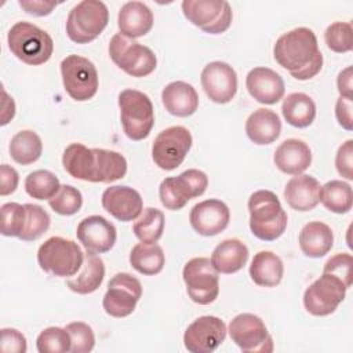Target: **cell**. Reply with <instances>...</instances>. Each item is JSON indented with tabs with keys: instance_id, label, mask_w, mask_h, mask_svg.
Returning a JSON list of instances; mask_svg holds the SVG:
<instances>
[{
	"instance_id": "cell-6",
	"label": "cell",
	"mask_w": 353,
	"mask_h": 353,
	"mask_svg": "<svg viewBox=\"0 0 353 353\" xmlns=\"http://www.w3.org/2000/svg\"><path fill=\"white\" fill-rule=\"evenodd\" d=\"M117 101L124 134L132 141L145 139L154 124V110L150 98L142 91L127 88L119 94Z\"/></svg>"
},
{
	"instance_id": "cell-18",
	"label": "cell",
	"mask_w": 353,
	"mask_h": 353,
	"mask_svg": "<svg viewBox=\"0 0 353 353\" xmlns=\"http://www.w3.org/2000/svg\"><path fill=\"white\" fill-rule=\"evenodd\" d=\"M201 87L207 97L215 103L230 102L237 92V73L226 62L214 61L201 72Z\"/></svg>"
},
{
	"instance_id": "cell-17",
	"label": "cell",
	"mask_w": 353,
	"mask_h": 353,
	"mask_svg": "<svg viewBox=\"0 0 353 353\" xmlns=\"http://www.w3.org/2000/svg\"><path fill=\"white\" fill-rule=\"evenodd\" d=\"M226 324L216 316H201L188 325L183 334V345L190 353H211L226 338Z\"/></svg>"
},
{
	"instance_id": "cell-21",
	"label": "cell",
	"mask_w": 353,
	"mask_h": 353,
	"mask_svg": "<svg viewBox=\"0 0 353 353\" xmlns=\"http://www.w3.org/2000/svg\"><path fill=\"white\" fill-rule=\"evenodd\" d=\"M101 203L113 218L121 222L135 221L143 210V200L139 192L121 185L106 188L102 193Z\"/></svg>"
},
{
	"instance_id": "cell-9",
	"label": "cell",
	"mask_w": 353,
	"mask_h": 353,
	"mask_svg": "<svg viewBox=\"0 0 353 353\" xmlns=\"http://www.w3.org/2000/svg\"><path fill=\"white\" fill-rule=\"evenodd\" d=\"M61 76L65 91L77 102L91 99L98 91V72L88 58L76 54L68 55L61 62Z\"/></svg>"
},
{
	"instance_id": "cell-38",
	"label": "cell",
	"mask_w": 353,
	"mask_h": 353,
	"mask_svg": "<svg viewBox=\"0 0 353 353\" xmlns=\"http://www.w3.org/2000/svg\"><path fill=\"white\" fill-rule=\"evenodd\" d=\"M25 210H26L25 226L19 239L23 241H33L41 237L48 230L51 218L48 212L37 204L28 203L25 204Z\"/></svg>"
},
{
	"instance_id": "cell-34",
	"label": "cell",
	"mask_w": 353,
	"mask_h": 353,
	"mask_svg": "<svg viewBox=\"0 0 353 353\" xmlns=\"http://www.w3.org/2000/svg\"><path fill=\"white\" fill-rule=\"evenodd\" d=\"M8 150L11 159L15 163L21 165H29L40 159L43 152V142L34 131L22 130L11 138Z\"/></svg>"
},
{
	"instance_id": "cell-10",
	"label": "cell",
	"mask_w": 353,
	"mask_h": 353,
	"mask_svg": "<svg viewBox=\"0 0 353 353\" xmlns=\"http://www.w3.org/2000/svg\"><path fill=\"white\" fill-rule=\"evenodd\" d=\"M208 186V176L201 170L190 168L178 176H168L159 186L161 204L171 211L183 208L189 200L201 196Z\"/></svg>"
},
{
	"instance_id": "cell-39",
	"label": "cell",
	"mask_w": 353,
	"mask_h": 353,
	"mask_svg": "<svg viewBox=\"0 0 353 353\" xmlns=\"http://www.w3.org/2000/svg\"><path fill=\"white\" fill-rule=\"evenodd\" d=\"M70 335L66 328L61 327H48L43 330L36 339V347L39 353L70 352Z\"/></svg>"
},
{
	"instance_id": "cell-31",
	"label": "cell",
	"mask_w": 353,
	"mask_h": 353,
	"mask_svg": "<svg viewBox=\"0 0 353 353\" xmlns=\"http://www.w3.org/2000/svg\"><path fill=\"white\" fill-rule=\"evenodd\" d=\"M105 277L103 261L94 254H85L80 273L76 277H69L66 285L70 291L87 295L99 288Z\"/></svg>"
},
{
	"instance_id": "cell-50",
	"label": "cell",
	"mask_w": 353,
	"mask_h": 353,
	"mask_svg": "<svg viewBox=\"0 0 353 353\" xmlns=\"http://www.w3.org/2000/svg\"><path fill=\"white\" fill-rule=\"evenodd\" d=\"M336 87L341 97L352 98V66H347L342 72H339L336 79Z\"/></svg>"
},
{
	"instance_id": "cell-12",
	"label": "cell",
	"mask_w": 353,
	"mask_h": 353,
	"mask_svg": "<svg viewBox=\"0 0 353 353\" xmlns=\"http://www.w3.org/2000/svg\"><path fill=\"white\" fill-rule=\"evenodd\" d=\"M189 298L199 305L212 303L219 294V276L211 261L204 256L192 258L182 270Z\"/></svg>"
},
{
	"instance_id": "cell-14",
	"label": "cell",
	"mask_w": 353,
	"mask_h": 353,
	"mask_svg": "<svg viewBox=\"0 0 353 353\" xmlns=\"http://www.w3.org/2000/svg\"><path fill=\"white\" fill-rule=\"evenodd\" d=\"M230 339L244 353H270L273 339L261 317L252 313L237 314L228 327Z\"/></svg>"
},
{
	"instance_id": "cell-3",
	"label": "cell",
	"mask_w": 353,
	"mask_h": 353,
	"mask_svg": "<svg viewBox=\"0 0 353 353\" xmlns=\"http://www.w3.org/2000/svg\"><path fill=\"white\" fill-rule=\"evenodd\" d=\"M248 212L251 233L262 241L279 239L287 228V212L272 190L254 192L248 199Z\"/></svg>"
},
{
	"instance_id": "cell-42",
	"label": "cell",
	"mask_w": 353,
	"mask_h": 353,
	"mask_svg": "<svg viewBox=\"0 0 353 353\" xmlns=\"http://www.w3.org/2000/svg\"><path fill=\"white\" fill-rule=\"evenodd\" d=\"M25 204L6 203L1 205V234L7 237L21 236L25 226Z\"/></svg>"
},
{
	"instance_id": "cell-35",
	"label": "cell",
	"mask_w": 353,
	"mask_h": 353,
	"mask_svg": "<svg viewBox=\"0 0 353 353\" xmlns=\"http://www.w3.org/2000/svg\"><path fill=\"white\" fill-rule=\"evenodd\" d=\"M320 201L331 212L346 214L353 204L352 186L339 179L328 181L320 188Z\"/></svg>"
},
{
	"instance_id": "cell-5",
	"label": "cell",
	"mask_w": 353,
	"mask_h": 353,
	"mask_svg": "<svg viewBox=\"0 0 353 353\" xmlns=\"http://www.w3.org/2000/svg\"><path fill=\"white\" fill-rule=\"evenodd\" d=\"M37 262L46 273L69 279L81 269L84 254L73 240L52 236L39 247Z\"/></svg>"
},
{
	"instance_id": "cell-49",
	"label": "cell",
	"mask_w": 353,
	"mask_h": 353,
	"mask_svg": "<svg viewBox=\"0 0 353 353\" xmlns=\"http://www.w3.org/2000/svg\"><path fill=\"white\" fill-rule=\"evenodd\" d=\"M19 7L30 15L34 17H46L52 12V10L58 6L55 1H44V0H19Z\"/></svg>"
},
{
	"instance_id": "cell-46",
	"label": "cell",
	"mask_w": 353,
	"mask_h": 353,
	"mask_svg": "<svg viewBox=\"0 0 353 353\" xmlns=\"http://www.w3.org/2000/svg\"><path fill=\"white\" fill-rule=\"evenodd\" d=\"M28 349L26 338L15 328L1 330V350L4 353H25Z\"/></svg>"
},
{
	"instance_id": "cell-37",
	"label": "cell",
	"mask_w": 353,
	"mask_h": 353,
	"mask_svg": "<svg viewBox=\"0 0 353 353\" xmlns=\"http://www.w3.org/2000/svg\"><path fill=\"white\" fill-rule=\"evenodd\" d=\"M59 179L48 170H36L25 178L26 193L37 200H50L59 190Z\"/></svg>"
},
{
	"instance_id": "cell-25",
	"label": "cell",
	"mask_w": 353,
	"mask_h": 353,
	"mask_svg": "<svg viewBox=\"0 0 353 353\" xmlns=\"http://www.w3.org/2000/svg\"><path fill=\"white\" fill-rule=\"evenodd\" d=\"M117 26L128 39L142 37L153 28V12L142 1H127L119 11Z\"/></svg>"
},
{
	"instance_id": "cell-7",
	"label": "cell",
	"mask_w": 353,
	"mask_h": 353,
	"mask_svg": "<svg viewBox=\"0 0 353 353\" xmlns=\"http://www.w3.org/2000/svg\"><path fill=\"white\" fill-rule=\"evenodd\" d=\"M108 22L109 11L103 1L83 0L69 11L66 34L77 44H87L103 32Z\"/></svg>"
},
{
	"instance_id": "cell-20",
	"label": "cell",
	"mask_w": 353,
	"mask_h": 353,
	"mask_svg": "<svg viewBox=\"0 0 353 353\" xmlns=\"http://www.w3.org/2000/svg\"><path fill=\"white\" fill-rule=\"evenodd\" d=\"M229 221V207L218 199H208L194 204L189 214V222L194 232L205 237L216 236L223 232Z\"/></svg>"
},
{
	"instance_id": "cell-11",
	"label": "cell",
	"mask_w": 353,
	"mask_h": 353,
	"mask_svg": "<svg viewBox=\"0 0 353 353\" xmlns=\"http://www.w3.org/2000/svg\"><path fill=\"white\" fill-rule=\"evenodd\" d=\"M182 12L190 23L210 34L226 32L233 19L230 4L223 0H183Z\"/></svg>"
},
{
	"instance_id": "cell-16",
	"label": "cell",
	"mask_w": 353,
	"mask_h": 353,
	"mask_svg": "<svg viewBox=\"0 0 353 353\" xmlns=\"http://www.w3.org/2000/svg\"><path fill=\"white\" fill-rule=\"evenodd\" d=\"M142 296L141 281L130 273H116L108 283L102 299L105 312L112 317L130 316Z\"/></svg>"
},
{
	"instance_id": "cell-33",
	"label": "cell",
	"mask_w": 353,
	"mask_h": 353,
	"mask_svg": "<svg viewBox=\"0 0 353 353\" xmlns=\"http://www.w3.org/2000/svg\"><path fill=\"white\" fill-rule=\"evenodd\" d=\"M131 266L141 274L154 276L160 273L165 263L164 251L159 244L138 243L130 252Z\"/></svg>"
},
{
	"instance_id": "cell-40",
	"label": "cell",
	"mask_w": 353,
	"mask_h": 353,
	"mask_svg": "<svg viewBox=\"0 0 353 353\" xmlns=\"http://www.w3.org/2000/svg\"><path fill=\"white\" fill-rule=\"evenodd\" d=\"M48 205L59 215H74L83 205V196L77 188L61 185L57 194L48 200Z\"/></svg>"
},
{
	"instance_id": "cell-15",
	"label": "cell",
	"mask_w": 353,
	"mask_h": 353,
	"mask_svg": "<svg viewBox=\"0 0 353 353\" xmlns=\"http://www.w3.org/2000/svg\"><path fill=\"white\" fill-rule=\"evenodd\" d=\"M346 290V285L339 277L323 272V274L305 290L303 306L313 316H328L334 313L345 299Z\"/></svg>"
},
{
	"instance_id": "cell-28",
	"label": "cell",
	"mask_w": 353,
	"mask_h": 353,
	"mask_svg": "<svg viewBox=\"0 0 353 353\" xmlns=\"http://www.w3.org/2000/svg\"><path fill=\"white\" fill-rule=\"evenodd\" d=\"M248 255V248L241 240L226 239L214 248L210 261L218 273L232 274L244 268Z\"/></svg>"
},
{
	"instance_id": "cell-19",
	"label": "cell",
	"mask_w": 353,
	"mask_h": 353,
	"mask_svg": "<svg viewBox=\"0 0 353 353\" xmlns=\"http://www.w3.org/2000/svg\"><path fill=\"white\" fill-rule=\"evenodd\" d=\"M76 234L85 252L94 255L110 251L117 239L114 225L101 215H90L80 221Z\"/></svg>"
},
{
	"instance_id": "cell-1",
	"label": "cell",
	"mask_w": 353,
	"mask_h": 353,
	"mask_svg": "<svg viewBox=\"0 0 353 353\" xmlns=\"http://www.w3.org/2000/svg\"><path fill=\"white\" fill-rule=\"evenodd\" d=\"M65 171L80 181L110 183L127 174V160L123 154L108 149H88L74 142L62 154Z\"/></svg>"
},
{
	"instance_id": "cell-2",
	"label": "cell",
	"mask_w": 353,
	"mask_h": 353,
	"mask_svg": "<svg viewBox=\"0 0 353 353\" xmlns=\"http://www.w3.org/2000/svg\"><path fill=\"white\" fill-rule=\"evenodd\" d=\"M274 61L296 80H309L323 68L317 37L309 28H295L281 34L273 47Z\"/></svg>"
},
{
	"instance_id": "cell-45",
	"label": "cell",
	"mask_w": 353,
	"mask_h": 353,
	"mask_svg": "<svg viewBox=\"0 0 353 353\" xmlns=\"http://www.w3.org/2000/svg\"><path fill=\"white\" fill-rule=\"evenodd\" d=\"M335 167L341 176L352 181L353 179V141L347 139L338 148L335 156Z\"/></svg>"
},
{
	"instance_id": "cell-43",
	"label": "cell",
	"mask_w": 353,
	"mask_h": 353,
	"mask_svg": "<svg viewBox=\"0 0 353 353\" xmlns=\"http://www.w3.org/2000/svg\"><path fill=\"white\" fill-rule=\"evenodd\" d=\"M65 328L70 335L72 353H88L94 349L95 335L92 328L88 324L83 321H73V323H69Z\"/></svg>"
},
{
	"instance_id": "cell-30",
	"label": "cell",
	"mask_w": 353,
	"mask_h": 353,
	"mask_svg": "<svg viewBox=\"0 0 353 353\" xmlns=\"http://www.w3.org/2000/svg\"><path fill=\"white\" fill-rule=\"evenodd\" d=\"M284 274V265L279 255L272 251H259L250 265L251 280L259 287H276Z\"/></svg>"
},
{
	"instance_id": "cell-44",
	"label": "cell",
	"mask_w": 353,
	"mask_h": 353,
	"mask_svg": "<svg viewBox=\"0 0 353 353\" xmlns=\"http://www.w3.org/2000/svg\"><path fill=\"white\" fill-rule=\"evenodd\" d=\"M352 263H353V258L350 254L339 252V254L331 256L325 262L323 272L331 273V274L339 277L343 281V284L346 285V288H350V285H352Z\"/></svg>"
},
{
	"instance_id": "cell-26",
	"label": "cell",
	"mask_w": 353,
	"mask_h": 353,
	"mask_svg": "<svg viewBox=\"0 0 353 353\" xmlns=\"http://www.w3.org/2000/svg\"><path fill=\"white\" fill-rule=\"evenodd\" d=\"M165 110L176 117L192 116L199 108V95L194 87L186 81H172L161 91Z\"/></svg>"
},
{
	"instance_id": "cell-13",
	"label": "cell",
	"mask_w": 353,
	"mask_h": 353,
	"mask_svg": "<svg viewBox=\"0 0 353 353\" xmlns=\"http://www.w3.org/2000/svg\"><path fill=\"white\" fill-rule=\"evenodd\" d=\"M192 134L186 127L172 125L154 138L152 157L154 164L165 171H172L182 164L192 148Z\"/></svg>"
},
{
	"instance_id": "cell-29",
	"label": "cell",
	"mask_w": 353,
	"mask_h": 353,
	"mask_svg": "<svg viewBox=\"0 0 353 353\" xmlns=\"http://www.w3.org/2000/svg\"><path fill=\"white\" fill-rule=\"evenodd\" d=\"M301 251L309 258H321L328 254L334 245V233L331 228L320 221L306 223L299 232Z\"/></svg>"
},
{
	"instance_id": "cell-47",
	"label": "cell",
	"mask_w": 353,
	"mask_h": 353,
	"mask_svg": "<svg viewBox=\"0 0 353 353\" xmlns=\"http://www.w3.org/2000/svg\"><path fill=\"white\" fill-rule=\"evenodd\" d=\"M19 175L17 170L8 164H1L0 167V194L8 196L18 188Z\"/></svg>"
},
{
	"instance_id": "cell-8",
	"label": "cell",
	"mask_w": 353,
	"mask_h": 353,
	"mask_svg": "<svg viewBox=\"0 0 353 353\" xmlns=\"http://www.w3.org/2000/svg\"><path fill=\"white\" fill-rule=\"evenodd\" d=\"M109 55L121 70L132 77H145L157 66V58L149 47L121 33H116L110 39Z\"/></svg>"
},
{
	"instance_id": "cell-41",
	"label": "cell",
	"mask_w": 353,
	"mask_h": 353,
	"mask_svg": "<svg viewBox=\"0 0 353 353\" xmlns=\"http://www.w3.org/2000/svg\"><path fill=\"white\" fill-rule=\"evenodd\" d=\"M327 47L334 52H349L353 48V29L350 22L336 21L324 32Z\"/></svg>"
},
{
	"instance_id": "cell-48",
	"label": "cell",
	"mask_w": 353,
	"mask_h": 353,
	"mask_svg": "<svg viewBox=\"0 0 353 353\" xmlns=\"http://www.w3.org/2000/svg\"><path fill=\"white\" fill-rule=\"evenodd\" d=\"M352 109H353L352 98H345V97L338 98V101L335 103V116H336L339 125H342V128H345L347 131H352V128H353Z\"/></svg>"
},
{
	"instance_id": "cell-24",
	"label": "cell",
	"mask_w": 353,
	"mask_h": 353,
	"mask_svg": "<svg viewBox=\"0 0 353 353\" xmlns=\"http://www.w3.org/2000/svg\"><path fill=\"white\" fill-rule=\"evenodd\" d=\"M320 182L314 176L295 175L284 188V199L292 210L306 212L320 203Z\"/></svg>"
},
{
	"instance_id": "cell-36",
	"label": "cell",
	"mask_w": 353,
	"mask_h": 353,
	"mask_svg": "<svg viewBox=\"0 0 353 353\" xmlns=\"http://www.w3.org/2000/svg\"><path fill=\"white\" fill-rule=\"evenodd\" d=\"M164 214L163 211L148 207L143 208L141 215L132 225V232L141 243L154 244L160 240L164 232Z\"/></svg>"
},
{
	"instance_id": "cell-4",
	"label": "cell",
	"mask_w": 353,
	"mask_h": 353,
	"mask_svg": "<svg viewBox=\"0 0 353 353\" xmlns=\"http://www.w3.org/2000/svg\"><path fill=\"white\" fill-rule=\"evenodd\" d=\"M7 43L12 55L32 66L46 63L54 51L51 36L39 26L25 21L15 22L11 26L7 34Z\"/></svg>"
},
{
	"instance_id": "cell-23",
	"label": "cell",
	"mask_w": 353,
	"mask_h": 353,
	"mask_svg": "<svg viewBox=\"0 0 353 353\" xmlns=\"http://www.w3.org/2000/svg\"><path fill=\"white\" fill-rule=\"evenodd\" d=\"M273 161L281 172L301 175L312 163V150L303 141L290 138L276 148Z\"/></svg>"
},
{
	"instance_id": "cell-22",
	"label": "cell",
	"mask_w": 353,
	"mask_h": 353,
	"mask_svg": "<svg viewBox=\"0 0 353 353\" xmlns=\"http://www.w3.org/2000/svg\"><path fill=\"white\" fill-rule=\"evenodd\" d=\"M245 87L250 95L259 103L274 105L284 97L285 85L283 77L273 69L258 66L248 72Z\"/></svg>"
},
{
	"instance_id": "cell-32",
	"label": "cell",
	"mask_w": 353,
	"mask_h": 353,
	"mask_svg": "<svg viewBox=\"0 0 353 353\" xmlns=\"http://www.w3.org/2000/svg\"><path fill=\"white\" fill-rule=\"evenodd\" d=\"M281 113L290 125L306 128L314 121L316 103L307 94L292 92L283 99Z\"/></svg>"
},
{
	"instance_id": "cell-27",
	"label": "cell",
	"mask_w": 353,
	"mask_h": 353,
	"mask_svg": "<svg viewBox=\"0 0 353 353\" xmlns=\"http://www.w3.org/2000/svg\"><path fill=\"white\" fill-rule=\"evenodd\" d=\"M281 132L280 117L270 109L254 110L245 121V134L255 145H270Z\"/></svg>"
}]
</instances>
